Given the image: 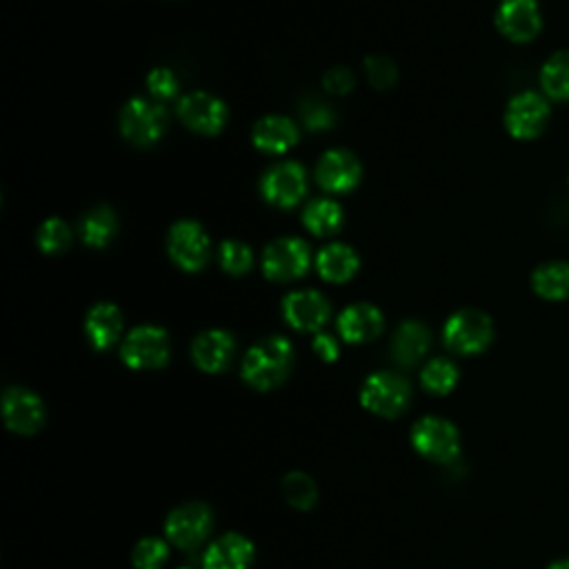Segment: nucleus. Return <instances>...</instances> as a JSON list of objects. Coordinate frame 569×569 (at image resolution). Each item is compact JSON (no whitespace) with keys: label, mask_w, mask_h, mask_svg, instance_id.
Here are the masks:
<instances>
[{"label":"nucleus","mask_w":569,"mask_h":569,"mask_svg":"<svg viewBox=\"0 0 569 569\" xmlns=\"http://www.w3.org/2000/svg\"><path fill=\"white\" fill-rule=\"evenodd\" d=\"M293 365V347L282 336H269L256 342L242 360V378L258 391L280 387Z\"/></svg>","instance_id":"f257e3e1"},{"label":"nucleus","mask_w":569,"mask_h":569,"mask_svg":"<svg viewBox=\"0 0 569 569\" xmlns=\"http://www.w3.org/2000/svg\"><path fill=\"white\" fill-rule=\"evenodd\" d=\"M213 527V513L209 505L200 500H189L173 507L164 518V538L178 549L200 547Z\"/></svg>","instance_id":"f03ea898"},{"label":"nucleus","mask_w":569,"mask_h":569,"mask_svg":"<svg viewBox=\"0 0 569 569\" xmlns=\"http://www.w3.org/2000/svg\"><path fill=\"white\" fill-rule=\"evenodd\" d=\"M411 398L407 378L393 371H376L360 387V402L367 411L380 418L400 416Z\"/></svg>","instance_id":"7ed1b4c3"},{"label":"nucleus","mask_w":569,"mask_h":569,"mask_svg":"<svg viewBox=\"0 0 569 569\" xmlns=\"http://www.w3.org/2000/svg\"><path fill=\"white\" fill-rule=\"evenodd\" d=\"M493 338V325L487 313L478 309H462L456 311L442 329V340L445 345L462 356L480 353L482 349L489 347Z\"/></svg>","instance_id":"20e7f679"},{"label":"nucleus","mask_w":569,"mask_h":569,"mask_svg":"<svg viewBox=\"0 0 569 569\" xmlns=\"http://www.w3.org/2000/svg\"><path fill=\"white\" fill-rule=\"evenodd\" d=\"M413 449L431 462H451L460 453V436L453 422L440 416H425L411 427Z\"/></svg>","instance_id":"39448f33"},{"label":"nucleus","mask_w":569,"mask_h":569,"mask_svg":"<svg viewBox=\"0 0 569 569\" xmlns=\"http://www.w3.org/2000/svg\"><path fill=\"white\" fill-rule=\"evenodd\" d=\"M167 129V111L160 102H151L144 98H131L120 113V131L122 136L138 144L149 147Z\"/></svg>","instance_id":"423d86ee"},{"label":"nucleus","mask_w":569,"mask_h":569,"mask_svg":"<svg viewBox=\"0 0 569 569\" xmlns=\"http://www.w3.org/2000/svg\"><path fill=\"white\" fill-rule=\"evenodd\" d=\"M120 356L131 369H160L169 360V336L162 327L140 325L127 333Z\"/></svg>","instance_id":"0eeeda50"},{"label":"nucleus","mask_w":569,"mask_h":569,"mask_svg":"<svg viewBox=\"0 0 569 569\" xmlns=\"http://www.w3.org/2000/svg\"><path fill=\"white\" fill-rule=\"evenodd\" d=\"M167 249L171 260L184 271H198L209 260V236L193 220H180L169 229Z\"/></svg>","instance_id":"6e6552de"},{"label":"nucleus","mask_w":569,"mask_h":569,"mask_svg":"<svg viewBox=\"0 0 569 569\" xmlns=\"http://www.w3.org/2000/svg\"><path fill=\"white\" fill-rule=\"evenodd\" d=\"M2 420L9 431L31 436L42 429L47 409L40 396L24 387H9L2 396Z\"/></svg>","instance_id":"1a4fd4ad"},{"label":"nucleus","mask_w":569,"mask_h":569,"mask_svg":"<svg viewBox=\"0 0 569 569\" xmlns=\"http://www.w3.org/2000/svg\"><path fill=\"white\" fill-rule=\"evenodd\" d=\"M262 269L269 280H293L309 269V247L300 238H278L262 253Z\"/></svg>","instance_id":"9d476101"},{"label":"nucleus","mask_w":569,"mask_h":569,"mask_svg":"<svg viewBox=\"0 0 569 569\" xmlns=\"http://www.w3.org/2000/svg\"><path fill=\"white\" fill-rule=\"evenodd\" d=\"M547 118H549L547 100L533 91H525L511 98V102L507 104L505 124L513 138L529 140L545 129Z\"/></svg>","instance_id":"9b49d317"},{"label":"nucleus","mask_w":569,"mask_h":569,"mask_svg":"<svg viewBox=\"0 0 569 569\" xmlns=\"http://www.w3.org/2000/svg\"><path fill=\"white\" fill-rule=\"evenodd\" d=\"M178 116L189 129H193L198 133L213 136L227 122V107L220 98H216L207 91H193V93H187L184 98H180Z\"/></svg>","instance_id":"f8f14e48"},{"label":"nucleus","mask_w":569,"mask_h":569,"mask_svg":"<svg viewBox=\"0 0 569 569\" xmlns=\"http://www.w3.org/2000/svg\"><path fill=\"white\" fill-rule=\"evenodd\" d=\"M262 196L276 207H293L307 191V176L298 162H280L271 167L260 182Z\"/></svg>","instance_id":"ddd939ff"},{"label":"nucleus","mask_w":569,"mask_h":569,"mask_svg":"<svg viewBox=\"0 0 569 569\" xmlns=\"http://www.w3.org/2000/svg\"><path fill=\"white\" fill-rule=\"evenodd\" d=\"M498 29L513 42H529L540 31V11L536 0H502L496 13Z\"/></svg>","instance_id":"4468645a"},{"label":"nucleus","mask_w":569,"mask_h":569,"mask_svg":"<svg viewBox=\"0 0 569 569\" xmlns=\"http://www.w3.org/2000/svg\"><path fill=\"white\" fill-rule=\"evenodd\" d=\"M253 553V542L247 536L229 531L207 545L202 553V569H249Z\"/></svg>","instance_id":"2eb2a0df"},{"label":"nucleus","mask_w":569,"mask_h":569,"mask_svg":"<svg viewBox=\"0 0 569 569\" xmlns=\"http://www.w3.org/2000/svg\"><path fill=\"white\" fill-rule=\"evenodd\" d=\"M329 302L313 289L293 291L282 300L284 320L298 331H318L329 318Z\"/></svg>","instance_id":"dca6fc26"},{"label":"nucleus","mask_w":569,"mask_h":569,"mask_svg":"<svg viewBox=\"0 0 569 569\" xmlns=\"http://www.w3.org/2000/svg\"><path fill=\"white\" fill-rule=\"evenodd\" d=\"M316 180L322 189L333 193L351 191L360 180V162L347 149H331L320 158L316 167Z\"/></svg>","instance_id":"f3484780"},{"label":"nucleus","mask_w":569,"mask_h":569,"mask_svg":"<svg viewBox=\"0 0 569 569\" xmlns=\"http://www.w3.org/2000/svg\"><path fill=\"white\" fill-rule=\"evenodd\" d=\"M233 336L224 329H207L191 342V358L207 373L224 371L233 358Z\"/></svg>","instance_id":"a211bd4d"},{"label":"nucleus","mask_w":569,"mask_h":569,"mask_svg":"<svg viewBox=\"0 0 569 569\" xmlns=\"http://www.w3.org/2000/svg\"><path fill=\"white\" fill-rule=\"evenodd\" d=\"M382 327H385V320L380 309L367 302L349 305L338 318V331L342 340L351 345H362L378 338Z\"/></svg>","instance_id":"6ab92c4d"},{"label":"nucleus","mask_w":569,"mask_h":569,"mask_svg":"<svg viewBox=\"0 0 569 569\" xmlns=\"http://www.w3.org/2000/svg\"><path fill=\"white\" fill-rule=\"evenodd\" d=\"M84 331L93 349L102 351L118 342L122 333V313L113 302H98L84 318Z\"/></svg>","instance_id":"aec40b11"},{"label":"nucleus","mask_w":569,"mask_h":569,"mask_svg":"<svg viewBox=\"0 0 569 569\" xmlns=\"http://www.w3.org/2000/svg\"><path fill=\"white\" fill-rule=\"evenodd\" d=\"M253 144L264 153H284L298 142V127L282 116H264L253 124Z\"/></svg>","instance_id":"412c9836"},{"label":"nucleus","mask_w":569,"mask_h":569,"mask_svg":"<svg viewBox=\"0 0 569 569\" xmlns=\"http://www.w3.org/2000/svg\"><path fill=\"white\" fill-rule=\"evenodd\" d=\"M431 336L429 329L418 320H405L391 340V356L398 365L411 367L416 365L429 349Z\"/></svg>","instance_id":"4be33fe9"},{"label":"nucleus","mask_w":569,"mask_h":569,"mask_svg":"<svg viewBox=\"0 0 569 569\" xmlns=\"http://www.w3.org/2000/svg\"><path fill=\"white\" fill-rule=\"evenodd\" d=\"M318 273L327 282H347L358 271V253L340 242L327 244L316 258Z\"/></svg>","instance_id":"5701e85b"},{"label":"nucleus","mask_w":569,"mask_h":569,"mask_svg":"<svg viewBox=\"0 0 569 569\" xmlns=\"http://www.w3.org/2000/svg\"><path fill=\"white\" fill-rule=\"evenodd\" d=\"M533 291L547 300L569 298V262H547L531 276Z\"/></svg>","instance_id":"b1692460"},{"label":"nucleus","mask_w":569,"mask_h":569,"mask_svg":"<svg viewBox=\"0 0 569 569\" xmlns=\"http://www.w3.org/2000/svg\"><path fill=\"white\" fill-rule=\"evenodd\" d=\"M80 231H82V240L89 244V247H107L111 242V238L116 236L118 231V220H116V213L102 204V207H96L93 211H89L84 218H82V224H80Z\"/></svg>","instance_id":"393cba45"},{"label":"nucleus","mask_w":569,"mask_h":569,"mask_svg":"<svg viewBox=\"0 0 569 569\" xmlns=\"http://www.w3.org/2000/svg\"><path fill=\"white\" fill-rule=\"evenodd\" d=\"M302 222L313 236H331L342 224V209L333 200H313L302 211Z\"/></svg>","instance_id":"a878e982"},{"label":"nucleus","mask_w":569,"mask_h":569,"mask_svg":"<svg viewBox=\"0 0 569 569\" xmlns=\"http://www.w3.org/2000/svg\"><path fill=\"white\" fill-rule=\"evenodd\" d=\"M282 493L284 500L300 511H309L318 502V485L305 471H289L282 478Z\"/></svg>","instance_id":"bb28decb"},{"label":"nucleus","mask_w":569,"mask_h":569,"mask_svg":"<svg viewBox=\"0 0 569 569\" xmlns=\"http://www.w3.org/2000/svg\"><path fill=\"white\" fill-rule=\"evenodd\" d=\"M540 82L547 96L556 100H569V51H560L545 62Z\"/></svg>","instance_id":"cd10ccee"},{"label":"nucleus","mask_w":569,"mask_h":569,"mask_svg":"<svg viewBox=\"0 0 569 569\" xmlns=\"http://www.w3.org/2000/svg\"><path fill=\"white\" fill-rule=\"evenodd\" d=\"M420 382L429 393L445 396L458 382V367L447 358H433L422 367Z\"/></svg>","instance_id":"c85d7f7f"},{"label":"nucleus","mask_w":569,"mask_h":569,"mask_svg":"<svg viewBox=\"0 0 569 569\" xmlns=\"http://www.w3.org/2000/svg\"><path fill=\"white\" fill-rule=\"evenodd\" d=\"M169 558V542L158 536L140 538L131 549V562L136 569H162Z\"/></svg>","instance_id":"c756f323"},{"label":"nucleus","mask_w":569,"mask_h":569,"mask_svg":"<svg viewBox=\"0 0 569 569\" xmlns=\"http://www.w3.org/2000/svg\"><path fill=\"white\" fill-rule=\"evenodd\" d=\"M36 240H38V247H40L44 253H60V251H64V249L69 247V242H71V231H69V227H67L64 220H60V218H49V220H44V222L40 224Z\"/></svg>","instance_id":"7c9ffc66"},{"label":"nucleus","mask_w":569,"mask_h":569,"mask_svg":"<svg viewBox=\"0 0 569 569\" xmlns=\"http://www.w3.org/2000/svg\"><path fill=\"white\" fill-rule=\"evenodd\" d=\"M220 264L231 276H242L251 267V249L240 240H224L218 251Z\"/></svg>","instance_id":"2f4dec72"},{"label":"nucleus","mask_w":569,"mask_h":569,"mask_svg":"<svg viewBox=\"0 0 569 569\" xmlns=\"http://www.w3.org/2000/svg\"><path fill=\"white\" fill-rule=\"evenodd\" d=\"M365 71H367L369 82L378 89L391 87L396 82V76H398L393 60L387 58V56H369L365 60Z\"/></svg>","instance_id":"473e14b6"},{"label":"nucleus","mask_w":569,"mask_h":569,"mask_svg":"<svg viewBox=\"0 0 569 569\" xmlns=\"http://www.w3.org/2000/svg\"><path fill=\"white\" fill-rule=\"evenodd\" d=\"M147 87H149L151 96L158 98V100H169V98H173L178 93V80H176L173 71L164 69V67L153 69L147 76Z\"/></svg>","instance_id":"72a5a7b5"},{"label":"nucleus","mask_w":569,"mask_h":569,"mask_svg":"<svg viewBox=\"0 0 569 569\" xmlns=\"http://www.w3.org/2000/svg\"><path fill=\"white\" fill-rule=\"evenodd\" d=\"M302 120L307 129H327L333 124V113L327 104L320 102H305L302 104Z\"/></svg>","instance_id":"f704fd0d"},{"label":"nucleus","mask_w":569,"mask_h":569,"mask_svg":"<svg viewBox=\"0 0 569 569\" xmlns=\"http://www.w3.org/2000/svg\"><path fill=\"white\" fill-rule=\"evenodd\" d=\"M322 84H325V89L329 93L342 96V93H347L353 87V76H351V71L347 67H333V69H329L325 73Z\"/></svg>","instance_id":"c9c22d12"},{"label":"nucleus","mask_w":569,"mask_h":569,"mask_svg":"<svg viewBox=\"0 0 569 569\" xmlns=\"http://www.w3.org/2000/svg\"><path fill=\"white\" fill-rule=\"evenodd\" d=\"M311 347H313L316 356H318L320 360H325V362H333V360L340 356V347H338L336 338L329 336V333H316Z\"/></svg>","instance_id":"e433bc0d"},{"label":"nucleus","mask_w":569,"mask_h":569,"mask_svg":"<svg viewBox=\"0 0 569 569\" xmlns=\"http://www.w3.org/2000/svg\"><path fill=\"white\" fill-rule=\"evenodd\" d=\"M549 569H569V560H556L549 565Z\"/></svg>","instance_id":"4c0bfd02"},{"label":"nucleus","mask_w":569,"mask_h":569,"mask_svg":"<svg viewBox=\"0 0 569 569\" xmlns=\"http://www.w3.org/2000/svg\"><path fill=\"white\" fill-rule=\"evenodd\" d=\"M178 569H193V567H178Z\"/></svg>","instance_id":"58836bf2"}]
</instances>
